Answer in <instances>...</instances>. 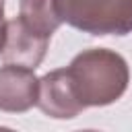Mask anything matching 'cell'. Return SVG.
I'll use <instances>...</instances> for the list:
<instances>
[{"mask_svg":"<svg viewBox=\"0 0 132 132\" xmlns=\"http://www.w3.org/2000/svg\"><path fill=\"white\" fill-rule=\"evenodd\" d=\"M78 101L87 107L116 103L128 89L130 68L124 56L107 47L82 50L66 66Z\"/></svg>","mask_w":132,"mask_h":132,"instance_id":"cell-1","label":"cell"},{"mask_svg":"<svg viewBox=\"0 0 132 132\" xmlns=\"http://www.w3.org/2000/svg\"><path fill=\"white\" fill-rule=\"evenodd\" d=\"M62 23L89 35L132 33V0H54Z\"/></svg>","mask_w":132,"mask_h":132,"instance_id":"cell-2","label":"cell"},{"mask_svg":"<svg viewBox=\"0 0 132 132\" xmlns=\"http://www.w3.org/2000/svg\"><path fill=\"white\" fill-rule=\"evenodd\" d=\"M47 45H50V37L33 33L16 16V19L6 21V35H4V45H2L0 58L4 64L35 70L43 62Z\"/></svg>","mask_w":132,"mask_h":132,"instance_id":"cell-3","label":"cell"},{"mask_svg":"<svg viewBox=\"0 0 132 132\" xmlns=\"http://www.w3.org/2000/svg\"><path fill=\"white\" fill-rule=\"evenodd\" d=\"M37 107L54 120H72L85 109L72 89L66 68L52 70L39 78Z\"/></svg>","mask_w":132,"mask_h":132,"instance_id":"cell-4","label":"cell"},{"mask_svg":"<svg viewBox=\"0 0 132 132\" xmlns=\"http://www.w3.org/2000/svg\"><path fill=\"white\" fill-rule=\"evenodd\" d=\"M39 78L23 66H0V111L23 113L37 105Z\"/></svg>","mask_w":132,"mask_h":132,"instance_id":"cell-5","label":"cell"},{"mask_svg":"<svg viewBox=\"0 0 132 132\" xmlns=\"http://www.w3.org/2000/svg\"><path fill=\"white\" fill-rule=\"evenodd\" d=\"M19 19L33 33L50 39L62 25L54 0H19Z\"/></svg>","mask_w":132,"mask_h":132,"instance_id":"cell-6","label":"cell"},{"mask_svg":"<svg viewBox=\"0 0 132 132\" xmlns=\"http://www.w3.org/2000/svg\"><path fill=\"white\" fill-rule=\"evenodd\" d=\"M4 35H6V19H4V0H0V52L4 45Z\"/></svg>","mask_w":132,"mask_h":132,"instance_id":"cell-7","label":"cell"}]
</instances>
